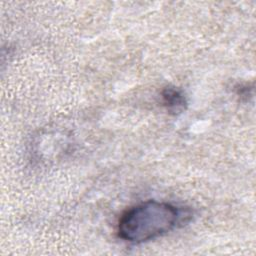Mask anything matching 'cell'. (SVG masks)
Returning <instances> with one entry per match:
<instances>
[{
  "instance_id": "cell-1",
  "label": "cell",
  "mask_w": 256,
  "mask_h": 256,
  "mask_svg": "<svg viewBox=\"0 0 256 256\" xmlns=\"http://www.w3.org/2000/svg\"><path fill=\"white\" fill-rule=\"evenodd\" d=\"M187 216L170 203L148 200L122 214L117 227L118 236L129 243H143L170 232Z\"/></svg>"
},
{
  "instance_id": "cell-2",
  "label": "cell",
  "mask_w": 256,
  "mask_h": 256,
  "mask_svg": "<svg viewBox=\"0 0 256 256\" xmlns=\"http://www.w3.org/2000/svg\"><path fill=\"white\" fill-rule=\"evenodd\" d=\"M162 103L169 113L178 114L187 106V99L183 91L175 86H167L161 92Z\"/></svg>"
}]
</instances>
